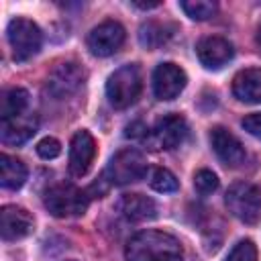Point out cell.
<instances>
[{
  "mask_svg": "<svg viewBox=\"0 0 261 261\" xmlns=\"http://www.w3.org/2000/svg\"><path fill=\"white\" fill-rule=\"evenodd\" d=\"M133 6H139V8H155V6H159V2H133Z\"/></svg>",
  "mask_w": 261,
  "mask_h": 261,
  "instance_id": "cell-28",
  "label": "cell"
},
{
  "mask_svg": "<svg viewBox=\"0 0 261 261\" xmlns=\"http://www.w3.org/2000/svg\"><path fill=\"white\" fill-rule=\"evenodd\" d=\"M194 186H196V190L200 192V194H212L216 188H218V177L210 171V169H200V171H196V175H194Z\"/></svg>",
  "mask_w": 261,
  "mask_h": 261,
  "instance_id": "cell-24",
  "label": "cell"
},
{
  "mask_svg": "<svg viewBox=\"0 0 261 261\" xmlns=\"http://www.w3.org/2000/svg\"><path fill=\"white\" fill-rule=\"evenodd\" d=\"M45 208L57 218L82 216L88 208V196L73 184H55L45 192Z\"/></svg>",
  "mask_w": 261,
  "mask_h": 261,
  "instance_id": "cell-4",
  "label": "cell"
},
{
  "mask_svg": "<svg viewBox=\"0 0 261 261\" xmlns=\"http://www.w3.org/2000/svg\"><path fill=\"white\" fill-rule=\"evenodd\" d=\"M257 45L261 47V27H259V31H257Z\"/></svg>",
  "mask_w": 261,
  "mask_h": 261,
  "instance_id": "cell-29",
  "label": "cell"
},
{
  "mask_svg": "<svg viewBox=\"0 0 261 261\" xmlns=\"http://www.w3.org/2000/svg\"><path fill=\"white\" fill-rule=\"evenodd\" d=\"M228 212L245 224L261 222V188L251 181H237L226 192Z\"/></svg>",
  "mask_w": 261,
  "mask_h": 261,
  "instance_id": "cell-2",
  "label": "cell"
},
{
  "mask_svg": "<svg viewBox=\"0 0 261 261\" xmlns=\"http://www.w3.org/2000/svg\"><path fill=\"white\" fill-rule=\"evenodd\" d=\"M173 35V27L159 22V20H147L139 29V43L147 49H157L165 45Z\"/></svg>",
  "mask_w": 261,
  "mask_h": 261,
  "instance_id": "cell-19",
  "label": "cell"
},
{
  "mask_svg": "<svg viewBox=\"0 0 261 261\" xmlns=\"http://www.w3.org/2000/svg\"><path fill=\"white\" fill-rule=\"evenodd\" d=\"M149 184H151L153 190L163 192V194H167V192H175L177 186H179V184H177V177H175L169 169H165V167H157V169L151 173Z\"/></svg>",
  "mask_w": 261,
  "mask_h": 261,
  "instance_id": "cell-22",
  "label": "cell"
},
{
  "mask_svg": "<svg viewBox=\"0 0 261 261\" xmlns=\"http://www.w3.org/2000/svg\"><path fill=\"white\" fill-rule=\"evenodd\" d=\"M126 261H184L179 241L163 230H141L126 243Z\"/></svg>",
  "mask_w": 261,
  "mask_h": 261,
  "instance_id": "cell-1",
  "label": "cell"
},
{
  "mask_svg": "<svg viewBox=\"0 0 261 261\" xmlns=\"http://www.w3.org/2000/svg\"><path fill=\"white\" fill-rule=\"evenodd\" d=\"M84 80H86V71L80 63L63 61L51 69V73L47 77V92L55 100H63V98H69L71 94H75L82 88Z\"/></svg>",
  "mask_w": 261,
  "mask_h": 261,
  "instance_id": "cell-7",
  "label": "cell"
},
{
  "mask_svg": "<svg viewBox=\"0 0 261 261\" xmlns=\"http://www.w3.org/2000/svg\"><path fill=\"white\" fill-rule=\"evenodd\" d=\"M96 157V141L88 130H77L69 143V171L75 177L88 173Z\"/></svg>",
  "mask_w": 261,
  "mask_h": 261,
  "instance_id": "cell-12",
  "label": "cell"
},
{
  "mask_svg": "<svg viewBox=\"0 0 261 261\" xmlns=\"http://www.w3.org/2000/svg\"><path fill=\"white\" fill-rule=\"evenodd\" d=\"M6 37L12 49L14 61H27L39 53L43 35L41 29L29 18H12L6 29Z\"/></svg>",
  "mask_w": 261,
  "mask_h": 261,
  "instance_id": "cell-5",
  "label": "cell"
},
{
  "mask_svg": "<svg viewBox=\"0 0 261 261\" xmlns=\"http://www.w3.org/2000/svg\"><path fill=\"white\" fill-rule=\"evenodd\" d=\"M210 145H212L216 157L228 167H239L247 159L243 143L224 126H214L210 130Z\"/></svg>",
  "mask_w": 261,
  "mask_h": 261,
  "instance_id": "cell-9",
  "label": "cell"
},
{
  "mask_svg": "<svg viewBox=\"0 0 261 261\" xmlns=\"http://www.w3.org/2000/svg\"><path fill=\"white\" fill-rule=\"evenodd\" d=\"M232 94L247 104H261V69L249 67L234 75Z\"/></svg>",
  "mask_w": 261,
  "mask_h": 261,
  "instance_id": "cell-17",
  "label": "cell"
},
{
  "mask_svg": "<svg viewBox=\"0 0 261 261\" xmlns=\"http://www.w3.org/2000/svg\"><path fill=\"white\" fill-rule=\"evenodd\" d=\"M243 128L249 133V135H253V137H257V139H261V112H253V114H247L245 118H243Z\"/></svg>",
  "mask_w": 261,
  "mask_h": 261,
  "instance_id": "cell-26",
  "label": "cell"
},
{
  "mask_svg": "<svg viewBox=\"0 0 261 261\" xmlns=\"http://www.w3.org/2000/svg\"><path fill=\"white\" fill-rule=\"evenodd\" d=\"M198 59L208 69H218L232 59V45L222 37H204L196 47Z\"/></svg>",
  "mask_w": 261,
  "mask_h": 261,
  "instance_id": "cell-14",
  "label": "cell"
},
{
  "mask_svg": "<svg viewBox=\"0 0 261 261\" xmlns=\"http://www.w3.org/2000/svg\"><path fill=\"white\" fill-rule=\"evenodd\" d=\"M33 230V216L20 206H2L0 234L4 241H16Z\"/></svg>",
  "mask_w": 261,
  "mask_h": 261,
  "instance_id": "cell-13",
  "label": "cell"
},
{
  "mask_svg": "<svg viewBox=\"0 0 261 261\" xmlns=\"http://www.w3.org/2000/svg\"><path fill=\"white\" fill-rule=\"evenodd\" d=\"M124 43V29L116 20H104L88 35V49L96 57H108Z\"/></svg>",
  "mask_w": 261,
  "mask_h": 261,
  "instance_id": "cell-8",
  "label": "cell"
},
{
  "mask_svg": "<svg viewBox=\"0 0 261 261\" xmlns=\"http://www.w3.org/2000/svg\"><path fill=\"white\" fill-rule=\"evenodd\" d=\"M153 143L161 149H175L188 137V122L179 114H165L153 126Z\"/></svg>",
  "mask_w": 261,
  "mask_h": 261,
  "instance_id": "cell-11",
  "label": "cell"
},
{
  "mask_svg": "<svg viewBox=\"0 0 261 261\" xmlns=\"http://www.w3.org/2000/svg\"><path fill=\"white\" fill-rule=\"evenodd\" d=\"M224 261H257V247L249 239L239 241Z\"/></svg>",
  "mask_w": 261,
  "mask_h": 261,
  "instance_id": "cell-23",
  "label": "cell"
},
{
  "mask_svg": "<svg viewBox=\"0 0 261 261\" xmlns=\"http://www.w3.org/2000/svg\"><path fill=\"white\" fill-rule=\"evenodd\" d=\"M37 153H39L43 159H55V157L61 153V145H59L57 139H53V137H45V139L39 141V145H37Z\"/></svg>",
  "mask_w": 261,
  "mask_h": 261,
  "instance_id": "cell-25",
  "label": "cell"
},
{
  "mask_svg": "<svg viewBox=\"0 0 261 261\" xmlns=\"http://www.w3.org/2000/svg\"><path fill=\"white\" fill-rule=\"evenodd\" d=\"M179 6L194 20H208L210 16H214L218 12V4L210 2V0H184V2H179Z\"/></svg>",
  "mask_w": 261,
  "mask_h": 261,
  "instance_id": "cell-21",
  "label": "cell"
},
{
  "mask_svg": "<svg viewBox=\"0 0 261 261\" xmlns=\"http://www.w3.org/2000/svg\"><path fill=\"white\" fill-rule=\"evenodd\" d=\"M27 181V167L20 159L2 153L0 155V184L6 190H18Z\"/></svg>",
  "mask_w": 261,
  "mask_h": 261,
  "instance_id": "cell-18",
  "label": "cell"
},
{
  "mask_svg": "<svg viewBox=\"0 0 261 261\" xmlns=\"http://www.w3.org/2000/svg\"><path fill=\"white\" fill-rule=\"evenodd\" d=\"M147 135H149V128L143 122H133V124L126 126V137H133V139L141 137V139H145Z\"/></svg>",
  "mask_w": 261,
  "mask_h": 261,
  "instance_id": "cell-27",
  "label": "cell"
},
{
  "mask_svg": "<svg viewBox=\"0 0 261 261\" xmlns=\"http://www.w3.org/2000/svg\"><path fill=\"white\" fill-rule=\"evenodd\" d=\"M141 86H143V80H141V69L135 65V63H128V65H122L118 67L106 82V96H108V102L122 110V108H128L130 104H135V100L139 98L141 94Z\"/></svg>",
  "mask_w": 261,
  "mask_h": 261,
  "instance_id": "cell-3",
  "label": "cell"
},
{
  "mask_svg": "<svg viewBox=\"0 0 261 261\" xmlns=\"http://www.w3.org/2000/svg\"><path fill=\"white\" fill-rule=\"evenodd\" d=\"M29 106V92L22 88H10L2 94L0 100V118H14L18 114H24Z\"/></svg>",
  "mask_w": 261,
  "mask_h": 261,
  "instance_id": "cell-20",
  "label": "cell"
},
{
  "mask_svg": "<svg viewBox=\"0 0 261 261\" xmlns=\"http://www.w3.org/2000/svg\"><path fill=\"white\" fill-rule=\"evenodd\" d=\"M106 173H108L110 184H116V186H126V184L139 181L147 173V159L137 149H130V147L120 149L118 153H114L110 157Z\"/></svg>",
  "mask_w": 261,
  "mask_h": 261,
  "instance_id": "cell-6",
  "label": "cell"
},
{
  "mask_svg": "<svg viewBox=\"0 0 261 261\" xmlns=\"http://www.w3.org/2000/svg\"><path fill=\"white\" fill-rule=\"evenodd\" d=\"M37 133V118L29 112L0 122V139L6 145H20Z\"/></svg>",
  "mask_w": 261,
  "mask_h": 261,
  "instance_id": "cell-16",
  "label": "cell"
},
{
  "mask_svg": "<svg viewBox=\"0 0 261 261\" xmlns=\"http://www.w3.org/2000/svg\"><path fill=\"white\" fill-rule=\"evenodd\" d=\"M186 71L175 63H159L153 71V92L159 100H173L186 88Z\"/></svg>",
  "mask_w": 261,
  "mask_h": 261,
  "instance_id": "cell-10",
  "label": "cell"
},
{
  "mask_svg": "<svg viewBox=\"0 0 261 261\" xmlns=\"http://www.w3.org/2000/svg\"><path fill=\"white\" fill-rule=\"evenodd\" d=\"M118 214L128 222L151 220L157 214V206L149 196L143 194H124L116 204Z\"/></svg>",
  "mask_w": 261,
  "mask_h": 261,
  "instance_id": "cell-15",
  "label": "cell"
}]
</instances>
